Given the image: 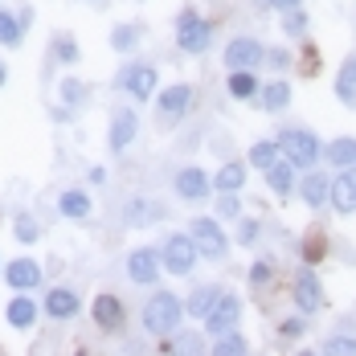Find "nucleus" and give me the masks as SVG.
Masks as SVG:
<instances>
[{
  "mask_svg": "<svg viewBox=\"0 0 356 356\" xmlns=\"http://www.w3.org/2000/svg\"><path fill=\"white\" fill-rule=\"evenodd\" d=\"M180 316H184V307H180V299L172 291H156L147 303H143L140 320H143V332L147 336H156V340H164V336H172L177 332Z\"/></svg>",
  "mask_w": 356,
  "mask_h": 356,
  "instance_id": "obj_1",
  "label": "nucleus"
},
{
  "mask_svg": "<svg viewBox=\"0 0 356 356\" xmlns=\"http://www.w3.org/2000/svg\"><path fill=\"white\" fill-rule=\"evenodd\" d=\"M279 143H283V156L295 164V168H316L323 156L320 136H312L307 127H291V131H279Z\"/></svg>",
  "mask_w": 356,
  "mask_h": 356,
  "instance_id": "obj_2",
  "label": "nucleus"
},
{
  "mask_svg": "<svg viewBox=\"0 0 356 356\" xmlns=\"http://www.w3.org/2000/svg\"><path fill=\"white\" fill-rule=\"evenodd\" d=\"M177 45L184 54H205L213 45V25L201 17V13H180V25H177Z\"/></svg>",
  "mask_w": 356,
  "mask_h": 356,
  "instance_id": "obj_3",
  "label": "nucleus"
},
{
  "mask_svg": "<svg viewBox=\"0 0 356 356\" xmlns=\"http://www.w3.org/2000/svg\"><path fill=\"white\" fill-rule=\"evenodd\" d=\"M291 299H295V307H299L303 316H316V312L323 307V286H320V275L312 270V262H303V266L295 270Z\"/></svg>",
  "mask_w": 356,
  "mask_h": 356,
  "instance_id": "obj_4",
  "label": "nucleus"
},
{
  "mask_svg": "<svg viewBox=\"0 0 356 356\" xmlns=\"http://www.w3.org/2000/svg\"><path fill=\"white\" fill-rule=\"evenodd\" d=\"M160 254H164V270H172V275H188V270L197 266V258H201V250H197V242H193L188 229H184V234H172Z\"/></svg>",
  "mask_w": 356,
  "mask_h": 356,
  "instance_id": "obj_5",
  "label": "nucleus"
},
{
  "mask_svg": "<svg viewBox=\"0 0 356 356\" xmlns=\"http://www.w3.org/2000/svg\"><path fill=\"white\" fill-rule=\"evenodd\" d=\"M188 234H193V242H197V250L205 254V258H225V250H229V242H225V234H221V221H213V217H193L188 221Z\"/></svg>",
  "mask_w": 356,
  "mask_h": 356,
  "instance_id": "obj_6",
  "label": "nucleus"
},
{
  "mask_svg": "<svg viewBox=\"0 0 356 356\" xmlns=\"http://www.w3.org/2000/svg\"><path fill=\"white\" fill-rule=\"evenodd\" d=\"M221 58H225L229 70H258L262 58H266V49H262V41H254V37H234Z\"/></svg>",
  "mask_w": 356,
  "mask_h": 356,
  "instance_id": "obj_7",
  "label": "nucleus"
},
{
  "mask_svg": "<svg viewBox=\"0 0 356 356\" xmlns=\"http://www.w3.org/2000/svg\"><path fill=\"white\" fill-rule=\"evenodd\" d=\"M160 266H164V254H156L152 246H140L127 254V279L140 286H152L156 283V275H160Z\"/></svg>",
  "mask_w": 356,
  "mask_h": 356,
  "instance_id": "obj_8",
  "label": "nucleus"
},
{
  "mask_svg": "<svg viewBox=\"0 0 356 356\" xmlns=\"http://www.w3.org/2000/svg\"><path fill=\"white\" fill-rule=\"evenodd\" d=\"M119 86H123L131 99L147 103V99L156 95V66H147V62H136V66H127V70L119 74Z\"/></svg>",
  "mask_w": 356,
  "mask_h": 356,
  "instance_id": "obj_9",
  "label": "nucleus"
},
{
  "mask_svg": "<svg viewBox=\"0 0 356 356\" xmlns=\"http://www.w3.org/2000/svg\"><path fill=\"white\" fill-rule=\"evenodd\" d=\"M299 197H303L307 209L332 205V180H327V172H323V168H307V177L299 180Z\"/></svg>",
  "mask_w": 356,
  "mask_h": 356,
  "instance_id": "obj_10",
  "label": "nucleus"
},
{
  "mask_svg": "<svg viewBox=\"0 0 356 356\" xmlns=\"http://www.w3.org/2000/svg\"><path fill=\"white\" fill-rule=\"evenodd\" d=\"M238 316H242V303H238L234 295H221V299L213 303V312L205 316V327H209L213 336H221V332L238 327Z\"/></svg>",
  "mask_w": 356,
  "mask_h": 356,
  "instance_id": "obj_11",
  "label": "nucleus"
},
{
  "mask_svg": "<svg viewBox=\"0 0 356 356\" xmlns=\"http://www.w3.org/2000/svg\"><path fill=\"white\" fill-rule=\"evenodd\" d=\"M160 115L164 119H180L184 111L193 107V86L188 82H177V86H168V90H160Z\"/></svg>",
  "mask_w": 356,
  "mask_h": 356,
  "instance_id": "obj_12",
  "label": "nucleus"
},
{
  "mask_svg": "<svg viewBox=\"0 0 356 356\" xmlns=\"http://www.w3.org/2000/svg\"><path fill=\"white\" fill-rule=\"evenodd\" d=\"M332 209H336L340 217H353L356 213V177H353V172L332 177Z\"/></svg>",
  "mask_w": 356,
  "mask_h": 356,
  "instance_id": "obj_13",
  "label": "nucleus"
},
{
  "mask_svg": "<svg viewBox=\"0 0 356 356\" xmlns=\"http://www.w3.org/2000/svg\"><path fill=\"white\" fill-rule=\"evenodd\" d=\"M172 188H177L180 201H205V193H209V180L201 168H180L177 180H172Z\"/></svg>",
  "mask_w": 356,
  "mask_h": 356,
  "instance_id": "obj_14",
  "label": "nucleus"
},
{
  "mask_svg": "<svg viewBox=\"0 0 356 356\" xmlns=\"http://www.w3.org/2000/svg\"><path fill=\"white\" fill-rule=\"evenodd\" d=\"M4 279H8L13 291H33L41 283V266H37L33 258H17V262L4 266Z\"/></svg>",
  "mask_w": 356,
  "mask_h": 356,
  "instance_id": "obj_15",
  "label": "nucleus"
},
{
  "mask_svg": "<svg viewBox=\"0 0 356 356\" xmlns=\"http://www.w3.org/2000/svg\"><path fill=\"white\" fill-rule=\"evenodd\" d=\"M136 131H140V119H136L131 107H123V111L111 115V147H115V152H123L127 143L136 140Z\"/></svg>",
  "mask_w": 356,
  "mask_h": 356,
  "instance_id": "obj_16",
  "label": "nucleus"
},
{
  "mask_svg": "<svg viewBox=\"0 0 356 356\" xmlns=\"http://www.w3.org/2000/svg\"><path fill=\"white\" fill-rule=\"evenodd\" d=\"M78 307H82V299L74 295L70 286H54V291L45 295V316H54V320H74Z\"/></svg>",
  "mask_w": 356,
  "mask_h": 356,
  "instance_id": "obj_17",
  "label": "nucleus"
},
{
  "mask_svg": "<svg viewBox=\"0 0 356 356\" xmlns=\"http://www.w3.org/2000/svg\"><path fill=\"white\" fill-rule=\"evenodd\" d=\"M332 90H336V99H340V103H344L348 111H356V54H348V58L340 62Z\"/></svg>",
  "mask_w": 356,
  "mask_h": 356,
  "instance_id": "obj_18",
  "label": "nucleus"
},
{
  "mask_svg": "<svg viewBox=\"0 0 356 356\" xmlns=\"http://www.w3.org/2000/svg\"><path fill=\"white\" fill-rule=\"evenodd\" d=\"M262 177H266V184H270V193H275V197H291V193L299 188V184H295V164H291L286 156H283V160H275Z\"/></svg>",
  "mask_w": 356,
  "mask_h": 356,
  "instance_id": "obj_19",
  "label": "nucleus"
},
{
  "mask_svg": "<svg viewBox=\"0 0 356 356\" xmlns=\"http://www.w3.org/2000/svg\"><path fill=\"white\" fill-rule=\"evenodd\" d=\"M4 316H8V323H13L17 332H29L37 323V303L29 299V291H21L17 299H8V312H4Z\"/></svg>",
  "mask_w": 356,
  "mask_h": 356,
  "instance_id": "obj_20",
  "label": "nucleus"
},
{
  "mask_svg": "<svg viewBox=\"0 0 356 356\" xmlns=\"http://www.w3.org/2000/svg\"><path fill=\"white\" fill-rule=\"evenodd\" d=\"M95 323H99L103 332L123 327V299H115V295H99V299H95Z\"/></svg>",
  "mask_w": 356,
  "mask_h": 356,
  "instance_id": "obj_21",
  "label": "nucleus"
},
{
  "mask_svg": "<svg viewBox=\"0 0 356 356\" xmlns=\"http://www.w3.org/2000/svg\"><path fill=\"white\" fill-rule=\"evenodd\" d=\"M323 160L332 164V168H356V140L353 136H340V140H332L327 147H323Z\"/></svg>",
  "mask_w": 356,
  "mask_h": 356,
  "instance_id": "obj_22",
  "label": "nucleus"
},
{
  "mask_svg": "<svg viewBox=\"0 0 356 356\" xmlns=\"http://www.w3.org/2000/svg\"><path fill=\"white\" fill-rule=\"evenodd\" d=\"M286 103H291V82H283V78H279V82H266V86L258 90V107L270 111V115L283 111Z\"/></svg>",
  "mask_w": 356,
  "mask_h": 356,
  "instance_id": "obj_23",
  "label": "nucleus"
},
{
  "mask_svg": "<svg viewBox=\"0 0 356 356\" xmlns=\"http://www.w3.org/2000/svg\"><path fill=\"white\" fill-rule=\"evenodd\" d=\"M275 160H283V143H279V140H258L254 147H250V168L266 172Z\"/></svg>",
  "mask_w": 356,
  "mask_h": 356,
  "instance_id": "obj_24",
  "label": "nucleus"
},
{
  "mask_svg": "<svg viewBox=\"0 0 356 356\" xmlns=\"http://www.w3.org/2000/svg\"><path fill=\"white\" fill-rule=\"evenodd\" d=\"M58 209H62V217L82 221V217H90V197H86L82 188H66V193L58 197Z\"/></svg>",
  "mask_w": 356,
  "mask_h": 356,
  "instance_id": "obj_25",
  "label": "nucleus"
},
{
  "mask_svg": "<svg viewBox=\"0 0 356 356\" xmlns=\"http://www.w3.org/2000/svg\"><path fill=\"white\" fill-rule=\"evenodd\" d=\"M258 78H254V70H229V95L234 99H258Z\"/></svg>",
  "mask_w": 356,
  "mask_h": 356,
  "instance_id": "obj_26",
  "label": "nucleus"
},
{
  "mask_svg": "<svg viewBox=\"0 0 356 356\" xmlns=\"http://www.w3.org/2000/svg\"><path fill=\"white\" fill-rule=\"evenodd\" d=\"M242 184H246V164H225V168L213 177L217 193H238Z\"/></svg>",
  "mask_w": 356,
  "mask_h": 356,
  "instance_id": "obj_27",
  "label": "nucleus"
},
{
  "mask_svg": "<svg viewBox=\"0 0 356 356\" xmlns=\"http://www.w3.org/2000/svg\"><path fill=\"white\" fill-rule=\"evenodd\" d=\"M217 299H221L217 286H201V291H193V295H188V316H201V320H205V316L213 312Z\"/></svg>",
  "mask_w": 356,
  "mask_h": 356,
  "instance_id": "obj_28",
  "label": "nucleus"
},
{
  "mask_svg": "<svg viewBox=\"0 0 356 356\" xmlns=\"http://www.w3.org/2000/svg\"><path fill=\"white\" fill-rule=\"evenodd\" d=\"M156 217H164V209H160V205H152L147 197H136V201H127V221H131V225L156 221Z\"/></svg>",
  "mask_w": 356,
  "mask_h": 356,
  "instance_id": "obj_29",
  "label": "nucleus"
},
{
  "mask_svg": "<svg viewBox=\"0 0 356 356\" xmlns=\"http://www.w3.org/2000/svg\"><path fill=\"white\" fill-rule=\"evenodd\" d=\"M213 353L217 356H242V353H250V344H246V336H238V332L229 327V332H221L213 340Z\"/></svg>",
  "mask_w": 356,
  "mask_h": 356,
  "instance_id": "obj_30",
  "label": "nucleus"
},
{
  "mask_svg": "<svg viewBox=\"0 0 356 356\" xmlns=\"http://www.w3.org/2000/svg\"><path fill=\"white\" fill-rule=\"evenodd\" d=\"M320 353L327 356H356V336L353 332H336V336H327L320 344Z\"/></svg>",
  "mask_w": 356,
  "mask_h": 356,
  "instance_id": "obj_31",
  "label": "nucleus"
},
{
  "mask_svg": "<svg viewBox=\"0 0 356 356\" xmlns=\"http://www.w3.org/2000/svg\"><path fill=\"white\" fill-rule=\"evenodd\" d=\"M136 45H140V29H136V25H115V33H111V49L131 54Z\"/></svg>",
  "mask_w": 356,
  "mask_h": 356,
  "instance_id": "obj_32",
  "label": "nucleus"
},
{
  "mask_svg": "<svg viewBox=\"0 0 356 356\" xmlns=\"http://www.w3.org/2000/svg\"><path fill=\"white\" fill-rule=\"evenodd\" d=\"M21 41V17L0 13V45H17Z\"/></svg>",
  "mask_w": 356,
  "mask_h": 356,
  "instance_id": "obj_33",
  "label": "nucleus"
},
{
  "mask_svg": "<svg viewBox=\"0 0 356 356\" xmlns=\"http://www.w3.org/2000/svg\"><path fill=\"white\" fill-rule=\"evenodd\" d=\"M283 33L286 37H303V33H307V13H303V8L283 13Z\"/></svg>",
  "mask_w": 356,
  "mask_h": 356,
  "instance_id": "obj_34",
  "label": "nucleus"
},
{
  "mask_svg": "<svg viewBox=\"0 0 356 356\" xmlns=\"http://www.w3.org/2000/svg\"><path fill=\"white\" fill-rule=\"evenodd\" d=\"M86 95H90V90H86L78 78H66V82H62V99H66L70 107H82V103H86Z\"/></svg>",
  "mask_w": 356,
  "mask_h": 356,
  "instance_id": "obj_35",
  "label": "nucleus"
},
{
  "mask_svg": "<svg viewBox=\"0 0 356 356\" xmlns=\"http://www.w3.org/2000/svg\"><path fill=\"white\" fill-rule=\"evenodd\" d=\"M303 332H307V316H303V312H299L295 320H283V323H279V336H283V340H299Z\"/></svg>",
  "mask_w": 356,
  "mask_h": 356,
  "instance_id": "obj_36",
  "label": "nucleus"
},
{
  "mask_svg": "<svg viewBox=\"0 0 356 356\" xmlns=\"http://www.w3.org/2000/svg\"><path fill=\"white\" fill-rule=\"evenodd\" d=\"M17 238H21V242H37V238H41V229H37V221L33 217H17Z\"/></svg>",
  "mask_w": 356,
  "mask_h": 356,
  "instance_id": "obj_37",
  "label": "nucleus"
},
{
  "mask_svg": "<svg viewBox=\"0 0 356 356\" xmlns=\"http://www.w3.org/2000/svg\"><path fill=\"white\" fill-rule=\"evenodd\" d=\"M242 213V201L234 197V193H221V201H217V217H238Z\"/></svg>",
  "mask_w": 356,
  "mask_h": 356,
  "instance_id": "obj_38",
  "label": "nucleus"
},
{
  "mask_svg": "<svg viewBox=\"0 0 356 356\" xmlns=\"http://www.w3.org/2000/svg\"><path fill=\"white\" fill-rule=\"evenodd\" d=\"M254 242H258V221H242V225H238V246H254Z\"/></svg>",
  "mask_w": 356,
  "mask_h": 356,
  "instance_id": "obj_39",
  "label": "nucleus"
},
{
  "mask_svg": "<svg viewBox=\"0 0 356 356\" xmlns=\"http://www.w3.org/2000/svg\"><path fill=\"white\" fill-rule=\"evenodd\" d=\"M270 275H275V270H270V262H254V266H250V283H254V286H266V283H270Z\"/></svg>",
  "mask_w": 356,
  "mask_h": 356,
  "instance_id": "obj_40",
  "label": "nucleus"
},
{
  "mask_svg": "<svg viewBox=\"0 0 356 356\" xmlns=\"http://www.w3.org/2000/svg\"><path fill=\"white\" fill-rule=\"evenodd\" d=\"M303 258H307V262L323 258V238H307V246H303Z\"/></svg>",
  "mask_w": 356,
  "mask_h": 356,
  "instance_id": "obj_41",
  "label": "nucleus"
},
{
  "mask_svg": "<svg viewBox=\"0 0 356 356\" xmlns=\"http://www.w3.org/2000/svg\"><path fill=\"white\" fill-rule=\"evenodd\" d=\"M58 58H62V62H74V58H78V45H74L70 37H62V41H58Z\"/></svg>",
  "mask_w": 356,
  "mask_h": 356,
  "instance_id": "obj_42",
  "label": "nucleus"
},
{
  "mask_svg": "<svg viewBox=\"0 0 356 356\" xmlns=\"http://www.w3.org/2000/svg\"><path fill=\"white\" fill-rule=\"evenodd\" d=\"M266 4H270V8H279V13H291V8H299L303 0H266Z\"/></svg>",
  "mask_w": 356,
  "mask_h": 356,
  "instance_id": "obj_43",
  "label": "nucleus"
},
{
  "mask_svg": "<svg viewBox=\"0 0 356 356\" xmlns=\"http://www.w3.org/2000/svg\"><path fill=\"white\" fill-rule=\"evenodd\" d=\"M266 58H270V66H286V62H291V58H286V49H270Z\"/></svg>",
  "mask_w": 356,
  "mask_h": 356,
  "instance_id": "obj_44",
  "label": "nucleus"
},
{
  "mask_svg": "<svg viewBox=\"0 0 356 356\" xmlns=\"http://www.w3.org/2000/svg\"><path fill=\"white\" fill-rule=\"evenodd\" d=\"M177 348H180V353H197V348H201V344H197V340H193V336H184V340H177Z\"/></svg>",
  "mask_w": 356,
  "mask_h": 356,
  "instance_id": "obj_45",
  "label": "nucleus"
},
{
  "mask_svg": "<svg viewBox=\"0 0 356 356\" xmlns=\"http://www.w3.org/2000/svg\"><path fill=\"white\" fill-rule=\"evenodd\" d=\"M4 78H8V74H4V62H0V86H4Z\"/></svg>",
  "mask_w": 356,
  "mask_h": 356,
  "instance_id": "obj_46",
  "label": "nucleus"
},
{
  "mask_svg": "<svg viewBox=\"0 0 356 356\" xmlns=\"http://www.w3.org/2000/svg\"><path fill=\"white\" fill-rule=\"evenodd\" d=\"M344 172H353V177H356V168H344Z\"/></svg>",
  "mask_w": 356,
  "mask_h": 356,
  "instance_id": "obj_47",
  "label": "nucleus"
}]
</instances>
